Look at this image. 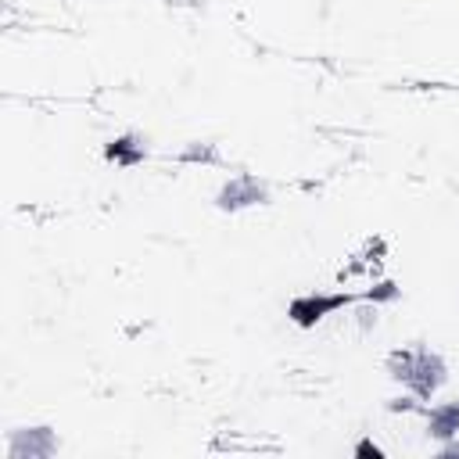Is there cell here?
<instances>
[{"label": "cell", "mask_w": 459, "mask_h": 459, "mask_svg": "<svg viewBox=\"0 0 459 459\" xmlns=\"http://www.w3.org/2000/svg\"><path fill=\"white\" fill-rule=\"evenodd\" d=\"M258 204H269V183L258 179L255 172H237L215 190V208L226 215H237V212H247Z\"/></svg>", "instance_id": "3957f363"}, {"label": "cell", "mask_w": 459, "mask_h": 459, "mask_svg": "<svg viewBox=\"0 0 459 459\" xmlns=\"http://www.w3.org/2000/svg\"><path fill=\"white\" fill-rule=\"evenodd\" d=\"M104 161H111L115 169H136L147 161V140L140 133H118L104 143Z\"/></svg>", "instance_id": "5b68a950"}, {"label": "cell", "mask_w": 459, "mask_h": 459, "mask_svg": "<svg viewBox=\"0 0 459 459\" xmlns=\"http://www.w3.org/2000/svg\"><path fill=\"white\" fill-rule=\"evenodd\" d=\"M351 455H355V459H384V448H380L373 437H359L355 448H351Z\"/></svg>", "instance_id": "9c48e42d"}, {"label": "cell", "mask_w": 459, "mask_h": 459, "mask_svg": "<svg viewBox=\"0 0 459 459\" xmlns=\"http://www.w3.org/2000/svg\"><path fill=\"white\" fill-rule=\"evenodd\" d=\"M355 301H359V294H348V290H305V294H294L287 301V319L298 330H312L326 316H333V312H341Z\"/></svg>", "instance_id": "7a4b0ae2"}, {"label": "cell", "mask_w": 459, "mask_h": 459, "mask_svg": "<svg viewBox=\"0 0 459 459\" xmlns=\"http://www.w3.org/2000/svg\"><path fill=\"white\" fill-rule=\"evenodd\" d=\"M179 161H186V165H219V147L208 143V140H190L179 151Z\"/></svg>", "instance_id": "52a82bcc"}, {"label": "cell", "mask_w": 459, "mask_h": 459, "mask_svg": "<svg viewBox=\"0 0 459 459\" xmlns=\"http://www.w3.org/2000/svg\"><path fill=\"white\" fill-rule=\"evenodd\" d=\"M402 298V287L394 283V280H377L369 290H362L359 294V301H366V305H377V308H384V305H394Z\"/></svg>", "instance_id": "ba28073f"}, {"label": "cell", "mask_w": 459, "mask_h": 459, "mask_svg": "<svg viewBox=\"0 0 459 459\" xmlns=\"http://www.w3.org/2000/svg\"><path fill=\"white\" fill-rule=\"evenodd\" d=\"M437 459H459V437H448L437 445Z\"/></svg>", "instance_id": "30bf717a"}, {"label": "cell", "mask_w": 459, "mask_h": 459, "mask_svg": "<svg viewBox=\"0 0 459 459\" xmlns=\"http://www.w3.org/2000/svg\"><path fill=\"white\" fill-rule=\"evenodd\" d=\"M387 377L409 391L412 398L420 402H430L445 384H448V362L441 359V351L427 348V344H405V348H394L384 362Z\"/></svg>", "instance_id": "6da1fadb"}, {"label": "cell", "mask_w": 459, "mask_h": 459, "mask_svg": "<svg viewBox=\"0 0 459 459\" xmlns=\"http://www.w3.org/2000/svg\"><path fill=\"white\" fill-rule=\"evenodd\" d=\"M57 448H61L57 430L47 423H32V427H14L7 434L4 455L7 459H50V455H57Z\"/></svg>", "instance_id": "277c9868"}, {"label": "cell", "mask_w": 459, "mask_h": 459, "mask_svg": "<svg viewBox=\"0 0 459 459\" xmlns=\"http://www.w3.org/2000/svg\"><path fill=\"white\" fill-rule=\"evenodd\" d=\"M423 420H427V437L430 441H448V437H459V398L455 402H434L430 409H423Z\"/></svg>", "instance_id": "8992f818"}]
</instances>
